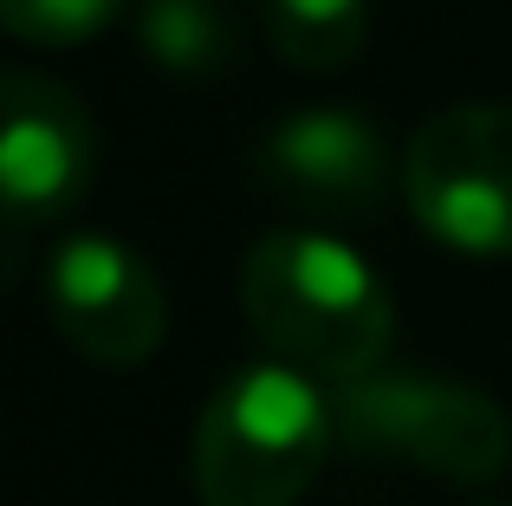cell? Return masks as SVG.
<instances>
[{"label": "cell", "instance_id": "obj_1", "mask_svg": "<svg viewBox=\"0 0 512 506\" xmlns=\"http://www.w3.org/2000/svg\"><path fill=\"white\" fill-rule=\"evenodd\" d=\"M240 312L253 338L273 351V364H292L325 383H363L383 370L396 338L376 266L350 241L318 228H279L247 247L240 260Z\"/></svg>", "mask_w": 512, "mask_h": 506}, {"label": "cell", "instance_id": "obj_2", "mask_svg": "<svg viewBox=\"0 0 512 506\" xmlns=\"http://www.w3.org/2000/svg\"><path fill=\"white\" fill-rule=\"evenodd\" d=\"M338 448L331 396L292 364H247L208 396L188 448L201 506H299Z\"/></svg>", "mask_w": 512, "mask_h": 506}, {"label": "cell", "instance_id": "obj_3", "mask_svg": "<svg viewBox=\"0 0 512 506\" xmlns=\"http://www.w3.org/2000/svg\"><path fill=\"white\" fill-rule=\"evenodd\" d=\"M338 448L370 461H402L454 487H487L512 468V416L487 390L422 370H376L331 396Z\"/></svg>", "mask_w": 512, "mask_h": 506}, {"label": "cell", "instance_id": "obj_4", "mask_svg": "<svg viewBox=\"0 0 512 506\" xmlns=\"http://www.w3.org/2000/svg\"><path fill=\"white\" fill-rule=\"evenodd\" d=\"M402 202L454 253L512 260V104H448L402 150Z\"/></svg>", "mask_w": 512, "mask_h": 506}, {"label": "cell", "instance_id": "obj_5", "mask_svg": "<svg viewBox=\"0 0 512 506\" xmlns=\"http://www.w3.org/2000/svg\"><path fill=\"white\" fill-rule=\"evenodd\" d=\"M46 312L78 357L137 370L169 331L163 279L111 234H65L46 260Z\"/></svg>", "mask_w": 512, "mask_h": 506}, {"label": "cell", "instance_id": "obj_6", "mask_svg": "<svg viewBox=\"0 0 512 506\" xmlns=\"http://www.w3.org/2000/svg\"><path fill=\"white\" fill-rule=\"evenodd\" d=\"M98 169V124L91 111L46 72L0 78V195H7L13 260L26 228L59 221Z\"/></svg>", "mask_w": 512, "mask_h": 506}, {"label": "cell", "instance_id": "obj_7", "mask_svg": "<svg viewBox=\"0 0 512 506\" xmlns=\"http://www.w3.org/2000/svg\"><path fill=\"white\" fill-rule=\"evenodd\" d=\"M396 176L389 143L363 111H286L260 137V182L312 221H376Z\"/></svg>", "mask_w": 512, "mask_h": 506}, {"label": "cell", "instance_id": "obj_8", "mask_svg": "<svg viewBox=\"0 0 512 506\" xmlns=\"http://www.w3.org/2000/svg\"><path fill=\"white\" fill-rule=\"evenodd\" d=\"M130 33L175 78H221L234 65V13L221 0H130Z\"/></svg>", "mask_w": 512, "mask_h": 506}, {"label": "cell", "instance_id": "obj_9", "mask_svg": "<svg viewBox=\"0 0 512 506\" xmlns=\"http://www.w3.org/2000/svg\"><path fill=\"white\" fill-rule=\"evenodd\" d=\"M273 52L299 72H338L370 39V0H260Z\"/></svg>", "mask_w": 512, "mask_h": 506}, {"label": "cell", "instance_id": "obj_10", "mask_svg": "<svg viewBox=\"0 0 512 506\" xmlns=\"http://www.w3.org/2000/svg\"><path fill=\"white\" fill-rule=\"evenodd\" d=\"M130 0H0V26L26 46H78L104 33Z\"/></svg>", "mask_w": 512, "mask_h": 506}, {"label": "cell", "instance_id": "obj_11", "mask_svg": "<svg viewBox=\"0 0 512 506\" xmlns=\"http://www.w3.org/2000/svg\"><path fill=\"white\" fill-rule=\"evenodd\" d=\"M500 506H512V500H500Z\"/></svg>", "mask_w": 512, "mask_h": 506}]
</instances>
